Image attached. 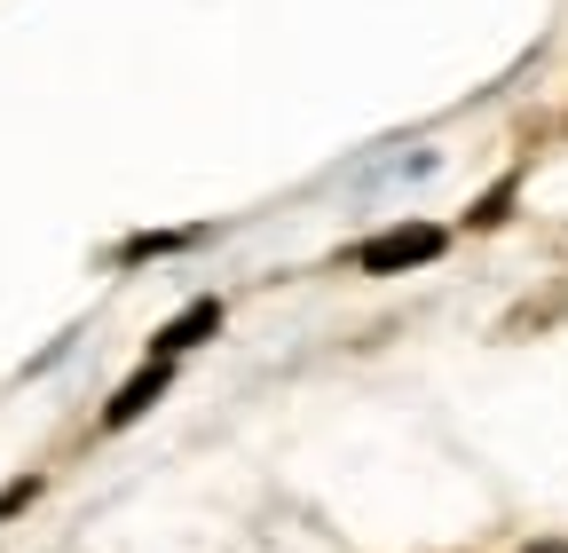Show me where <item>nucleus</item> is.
Segmentation results:
<instances>
[{"label": "nucleus", "mask_w": 568, "mask_h": 553, "mask_svg": "<svg viewBox=\"0 0 568 553\" xmlns=\"http://www.w3.org/2000/svg\"><path fill=\"white\" fill-rule=\"evenodd\" d=\"M450 238L435 230V222H395V230H379V238H364L355 245V269L364 276H395V269H426Z\"/></svg>", "instance_id": "obj_1"}, {"label": "nucleus", "mask_w": 568, "mask_h": 553, "mask_svg": "<svg viewBox=\"0 0 568 553\" xmlns=\"http://www.w3.org/2000/svg\"><path fill=\"white\" fill-rule=\"evenodd\" d=\"M166 380H174V364H166V356H159L151 372H134V380H126V388L111 395V411H103V428H126V420H142V411H151V403L166 395Z\"/></svg>", "instance_id": "obj_2"}, {"label": "nucleus", "mask_w": 568, "mask_h": 553, "mask_svg": "<svg viewBox=\"0 0 568 553\" xmlns=\"http://www.w3.org/2000/svg\"><path fill=\"white\" fill-rule=\"evenodd\" d=\"M205 332H222V301H190V309H182V316H174V324L159 332V356L174 364L182 349H197V340H205Z\"/></svg>", "instance_id": "obj_3"}, {"label": "nucleus", "mask_w": 568, "mask_h": 553, "mask_svg": "<svg viewBox=\"0 0 568 553\" xmlns=\"http://www.w3.org/2000/svg\"><path fill=\"white\" fill-rule=\"evenodd\" d=\"M545 553H560V545H545Z\"/></svg>", "instance_id": "obj_4"}]
</instances>
